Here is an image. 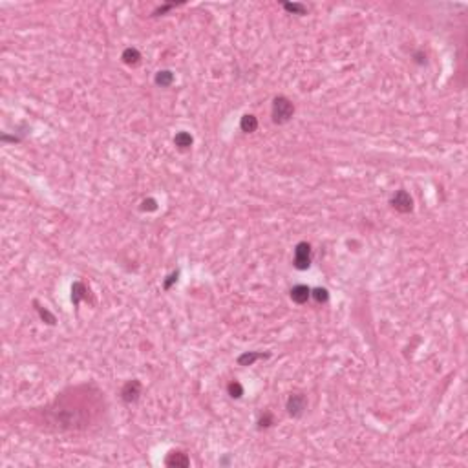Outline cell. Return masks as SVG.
Masks as SVG:
<instances>
[{"label":"cell","instance_id":"cell-15","mask_svg":"<svg viewBox=\"0 0 468 468\" xmlns=\"http://www.w3.org/2000/svg\"><path fill=\"white\" fill-rule=\"evenodd\" d=\"M274 424H276V419H274L273 412H264V414L260 415L258 430H269V428H273Z\"/></svg>","mask_w":468,"mask_h":468},{"label":"cell","instance_id":"cell-17","mask_svg":"<svg viewBox=\"0 0 468 468\" xmlns=\"http://www.w3.org/2000/svg\"><path fill=\"white\" fill-rule=\"evenodd\" d=\"M227 393L231 399H241L243 397V393H245V390H243V386H241V382L238 381H231L227 384Z\"/></svg>","mask_w":468,"mask_h":468},{"label":"cell","instance_id":"cell-9","mask_svg":"<svg viewBox=\"0 0 468 468\" xmlns=\"http://www.w3.org/2000/svg\"><path fill=\"white\" fill-rule=\"evenodd\" d=\"M174 145H176V148L179 152H186L191 150L192 145H194V137H192L191 132H186V130H179L174 136Z\"/></svg>","mask_w":468,"mask_h":468},{"label":"cell","instance_id":"cell-19","mask_svg":"<svg viewBox=\"0 0 468 468\" xmlns=\"http://www.w3.org/2000/svg\"><path fill=\"white\" fill-rule=\"evenodd\" d=\"M179 274H181L179 269H176V271H172L170 274H167V278L163 280V291H170V289L176 286L177 280H179Z\"/></svg>","mask_w":468,"mask_h":468},{"label":"cell","instance_id":"cell-7","mask_svg":"<svg viewBox=\"0 0 468 468\" xmlns=\"http://www.w3.org/2000/svg\"><path fill=\"white\" fill-rule=\"evenodd\" d=\"M271 357V353L269 351H243L241 355H238V359H236V364L238 366H253L255 362H258V360H265V359H269Z\"/></svg>","mask_w":468,"mask_h":468},{"label":"cell","instance_id":"cell-6","mask_svg":"<svg viewBox=\"0 0 468 468\" xmlns=\"http://www.w3.org/2000/svg\"><path fill=\"white\" fill-rule=\"evenodd\" d=\"M165 466L168 468H189L191 457L185 450H170L165 457Z\"/></svg>","mask_w":468,"mask_h":468},{"label":"cell","instance_id":"cell-14","mask_svg":"<svg viewBox=\"0 0 468 468\" xmlns=\"http://www.w3.org/2000/svg\"><path fill=\"white\" fill-rule=\"evenodd\" d=\"M33 305H35V309H37V313H39V317H41L42 322H46L48 326H55V324H57V318H55V315L50 313V311L46 309L44 305H41L37 300H33Z\"/></svg>","mask_w":468,"mask_h":468},{"label":"cell","instance_id":"cell-2","mask_svg":"<svg viewBox=\"0 0 468 468\" xmlns=\"http://www.w3.org/2000/svg\"><path fill=\"white\" fill-rule=\"evenodd\" d=\"M313 262V249L311 243L307 241H298L295 245V258H293V265L296 271H307Z\"/></svg>","mask_w":468,"mask_h":468},{"label":"cell","instance_id":"cell-11","mask_svg":"<svg viewBox=\"0 0 468 468\" xmlns=\"http://www.w3.org/2000/svg\"><path fill=\"white\" fill-rule=\"evenodd\" d=\"M174 81H176V75L172 70H159L154 75V84L158 88H170Z\"/></svg>","mask_w":468,"mask_h":468},{"label":"cell","instance_id":"cell-10","mask_svg":"<svg viewBox=\"0 0 468 468\" xmlns=\"http://www.w3.org/2000/svg\"><path fill=\"white\" fill-rule=\"evenodd\" d=\"M141 59H143L141 51L137 50V48H134V46L124 48L123 53H121V60H123L127 66H132V68L139 66V64H141Z\"/></svg>","mask_w":468,"mask_h":468},{"label":"cell","instance_id":"cell-20","mask_svg":"<svg viewBox=\"0 0 468 468\" xmlns=\"http://www.w3.org/2000/svg\"><path fill=\"white\" fill-rule=\"evenodd\" d=\"M183 4H185V2H168V4L159 6V8H155L154 11H152V15H150V17H161V15L168 13L170 9L177 8V6H183Z\"/></svg>","mask_w":468,"mask_h":468},{"label":"cell","instance_id":"cell-5","mask_svg":"<svg viewBox=\"0 0 468 468\" xmlns=\"http://www.w3.org/2000/svg\"><path fill=\"white\" fill-rule=\"evenodd\" d=\"M143 395V384L139 379H132V381H127L121 388V400L127 402V404H134L139 400V397Z\"/></svg>","mask_w":468,"mask_h":468},{"label":"cell","instance_id":"cell-13","mask_svg":"<svg viewBox=\"0 0 468 468\" xmlns=\"http://www.w3.org/2000/svg\"><path fill=\"white\" fill-rule=\"evenodd\" d=\"M88 287L84 286L82 282H73L72 286V302L73 305L77 307L79 304H81L82 300H88Z\"/></svg>","mask_w":468,"mask_h":468},{"label":"cell","instance_id":"cell-16","mask_svg":"<svg viewBox=\"0 0 468 468\" xmlns=\"http://www.w3.org/2000/svg\"><path fill=\"white\" fill-rule=\"evenodd\" d=\"M311 298L317 304H327L329 302V291L326 287H315V289H311Z\"/></svg>","mask_w":468,"mask_h":468},{"label":"cell","instance_id":"cell-22","mask_svg":"<svg viewBox=\"0 0 468 468\" xmlns=\"http://www.w3.org/2000/svg\"><path fill=\"white\" fill-rule=\"evenodd\" d=\"M414 63L419 64V66H424V64L428 63L426 60V53H424V50H417L414 53Z\"/></svg>","mask_w":468,"mask_h":468},{"label":"cell","instance_id":"cell-21","mask_svg":"<svg viewBox=\"0 0 468 468\" xmlns=\"http://www.w3.org/2000/svg\"><path fill=\"white\" fill-rule=\"evenodd\" d=\"M158 207H159V203L155 198H145V200L141 201V207H139V209H141L143 212H155Z\"/></svg>","mask_w":468,"mask_h":468},{"label":"cell","instance_id":"cell-1","mask_svg":"<svg viewBox=\"0 0 468 468\" xmlns=\"http://www.w3.org/2000/svg\"><path fill=\"white\" fill-rule=\"evenodd\" d=\"M296 108L295 103H293L289 97L286 96H276L273 99V105H271V117H273L274 124H286L289 123L295 115Z\"/></svg>","mask_w":468,"mask_h":468},{"label":"cell","instance_id":"cell-8","mask_svg":"<svg viewBox=\"0 0 468 468\" xmlns=\"http://www.w3.org/2000/svg\"><path fill=\"white\" fill-rule=\"evenodd\" d=\"M289 298H291L295 304L304 305L307 304V300L311 298V287L305 286V284H298V286H293L291 291H289Z\"/></svg>","mask_w":468,"mask_h":468},{"label":"cell","instance_id":"cell-4","mask_svg":"<svg viewBox=\"0 0 468 468\" xmlns=\"http://www.w3.org/2000/svg\"><path fill=\"white\" fill-rule=\"evenodd\" d=\"M390 205L397 212L400 214H410L414 210V198L406 189H399V191L393 192V196L390 198Z\"/></svg>","mask_w":468,"mask_h":468},{"label":"cell","instance_id":"cell-23","mask_svg":"<svg viewBox=\"0 0 468 468\" xmlns=\"http://www.w3.org/2000/svg\"><path fill=\"white\" fill-rule=\"evenodd\" d=\"M2 141L4 143H20L22 141V137H18V136H8V134H2V137H0Z\"/></svg>","mask_w":468,"mask_h":468},{"label":"cell","instance_id":"cell-18","mask_svg":"<svg viewBox=\"0 0 468 468\" xmlns=\"http://www.w3.org/2000/svg\"><path fill=\"white\" fill-rule=\"evenodd\" d=\"M282 8L286 9L287 13H293V15H305L307 13V6L304 4H298V2H286V4H282Z\"/></svg>","mask_w":468,"mask_h":468},{"label":"cell","instance_id":"cell-3","mask_svg":"<svg viewBox=\"0 0 468 468\" xmlns=\"http://www.w3.org/2000/svg\"><path fill=\"white\" fill-rule=\"evenodd\" d=\"M286 410L293 419H300L305 414V410H307V395L302 393V391L291 393L286 400Z\"/></svg>","mask_w":468,"mask_h":468},{"label":"cell","instance_id":"cell-12","mask_svg":"<svg viewBox=\"0 0 468 468\" xmlns=\"http://www.w3.org/2000/svg\"><path fill=\"white\" fill-rule=\"evenodd\" d=\"M258 117L255 114H243L240 119V130L243 134H253L258 130Z\"/></svg>","mask_w":468,"mask_h":468}]
</instances>
